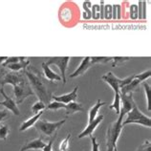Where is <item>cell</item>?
Here are the masks:
<instances>
[{
	"label": "cell",
	"instance_id": "f1b7e54d",
	"mask_svg": "<svg viewBox=\"0 0 151 151\" xmlns=\"http://www.w3.org/2000/svg\"><path fill=\"white\" fill-rule=\"evenodd\" d=\"M70 139H71V133H69L68 135H67V137L65 139H63L60 144H59V146H58L59 151H67L68 150L69 145H70Z\"/></svg>",
	"mask_w": 151,
	"mask_h": 151
},
{
	"label": "cell",
	"instance_id": "4fadbf2b",
	"mask_svg": "<svg viewBox=\"0 0 151 151\" xmlns=\"http://www.w3.org/2000/svg\"><path fill=\"white\" fill-rule=\"evenodd\" d=\"M93 65L91 64V61H90V57H86L84 58L81 60V64L78 67V69L75 71L73 74L70 75V78H77V77H79V76H82L84 75L87 70H88L90 67H92Z\"/></svg>",
	"mask_w": 151,
	"mask_h": 151
},
{
	"label": "cell",
	"instance_id": "7c38bea8",
	"mask_svg": "<svg viewBox=\"0 0 151 151\" xmlns=\"http://www.w3.org/2000/svg\"><path fill=\"white\" fill-rule=\"evenodd\" d=\"M78 87H75L74 90L72 92H70L68 94L62 95V96H55V95H52V99L55 101H59L63 103V104H68L70 102L76 101L78 99Z\"/></svg>",
	"mask_w": 151,
	"mask_h": 151
},
{
	"label": "cell",
	"instance_id": "9a60e30c",
	"mask_svg": "<svg viewBox=\"0 0 151 151\" xmlns=\"http://www.w3.org/2000/svg\"><path fill=\"white\" fill-rule=\"evenodd\" d=\"M42 69H43V73H44V76L47 79H49L51 81H62L61 77L58 74H57L55 72H54L53 70L49 68V66L46 64L45 62L42 63Z\"/></svg>",
	"mask_w": 151,
	"mask_h": 151
},
{
	"label": "cell",
	"instance_id": "74e56055",
	"mask_svg": "<svg viewBox=\"0 0 151 151\" xmlns=\"http://www.w3.org/2000/svg\"><path fill=\"white\" fill-rule=\"evenodd\" d=\"M7 117H8L7 110H0V122L5 120Z\"/></svg>",
	"mask_w": 151,
	"mask_h": 151
},
{
	"label": "cell",
	"instance_id": "8fae6325",
	"mask_svg": "<svg viewBox=\"0 0 151 151\" xmlns=\"http://www.w3.org/2000/svg\"><path fill=\"white\" fill-rule=\"evenodd\" d=\"M102 120H103L102 115H99V116H97V118L95 119V120L91 122V124H88V125L86 126V128L78 135V139H82L84 137H91L93 135L94 131L96 130V128L98 127V125L102 122Z\"/></svg>",
	"mask_w": 151,
	"mask_h": 151
},
{
	"label": "cell",
	"instance_id": "83f0119b",
	"mask_svg": "<svg viewBox=\"0 0 151 151\" xmlns=\"http://www.w3.org/2000/svg\"><path fill=\"white\" fill-rule=\"evenodd\" d=\"M65 107H66V104H63V103L59 102V101H54L48 103V105L46 106V109L57 111V110H59V109H61V108H64L65 109Z\"/></svg>",
	"mask_w": 151,
	"mask_h": 151
},
{
	"label": "cell",
	"instance_id": "4316f807",
	"mask_svg": "<svg viewBox=\"0 0 151 151\" xmlns=\"http://www.w3.org/2000/svg\"><path fill=\"white\" fill-rule=\"evenodd\" d=\"M91 15H92V18L95 20H98V19L101 18V6L100 4H94L91 8Z\"/></svg>",
	"mask_w": 151,
	"mask_h": 151
},
{
	"label": "cell",
	"instance_id": "30bf717a",
	"mask_svg": "<svg viewBox=\"0 0 151 151\" xmlns=\"http://www.w3.org/2000/svg\"><path fill=\"white\" fill-rule=\"evenodd\" d=\"M0 93H1V95L4 97V99H5V100L2 101L1 106L6 107V109L10 110L11 112H13V114L17 115V116H19V115H20V111H19V109H18L17 104L15 103V101L13 100V99H12L11 97H9L5 93V91H4V87H1V88H0Z\"/></svg>",
	"mask_w": 151,
	"mask_h": 151
},
{
	"label": "cell",
	"instance_id": "60d3db41",
	"mask_svg": "<svg viewBox=\"0 0 151 151\" xmlns=\"http://www.w3.org/2000/svg\"><path fill=\"white\" fill-rule=\"evenodd\" d=\"M2 104V101H0V105H1Z\"/></svg>",
	"mask_w": 151,
	"mask_h": 151
},
{
	"label": "cell",
	"instance_id": "6da1fadb",
	"mask_svg": "<svg viewBox=\"0 0 151 151\" xmlns=\"http://www.w3.org/2000/svg\"><path fill=\"white\" fill-rule=\"evenodd\" d=\"M23 74L26 75L28 81H29L28 82H29L33 92L37 96L38 101H42L45 104L49 103L50 100L52 99V95L48 91L47 85L45 81H43L41 75H39L40 73L37 72V71L33 72L32 70L25 69L23 70Z\"/></svg>",
	"mask_w": 151,
	"mask_h": 151
},
{
	"label": "cell",
	"instance_id": "d4e9b609",
	"mask_svg": "<svg viewBox=\"0 0 151 151\" xmlns=\"http://www.w3.org/2000/svg\"><path fill=\"white\" fill-rule=\"evenodd\" d=\"M110 60H112V58H108V57H93L90 58V61L91 64L95 65V64H99V63H107Z\"/></svg>",
	"mask_w": 151,
	"mask_h": 151
},
{
	"label": "cell",
	"instance_id": "44dd1931",
	"mask_svg": "<svg viewBox=\"0 0 151 151\" xmlns=\"http://www.w3.org/2000/svg\"><path fill=\"white\" fill-rule=\"evenodd\" d=\"M110 109H115V112L117 115H120V111H121V97H120V93H115V97H114V101L113 103L109 106Z\"/></svg>",
	"mask_w": 151,
	"mask_h": 151
},
{
	"label": "cell",
	"instance_id": "277c9868",
	"mask_svg": "<svg viewBox=\"0 0 151 151\" xmlns=\"http://www.w3.org/2000/svg\"><path fill=\"white\" fill-rule=\"evenodd\" d=\"M66 120H61L58 122H51L48 121H37L35 122V129L40 134L44 135L46 137H54L57 135L58 130L65 124Z\"/></svg>",
	"mask_w": 151,
	"mask_h": 151
},
{
	"label": "cell",
	"instance_id": "d6986e66",
	"mask_svg": "<svg viewBox=\"0 0 151 151\" xmlns=\"http://www.w3.org/2000/svg\"><path fill=\"white\" fill-rule=\"evenodd\" d=\"M104 104H106V103L101 101V100H98L97 101V103L92 107V108L89 110V112H88V124H91V122H92L95 120V119L97 118V115H98L99 110H100L101 107L102 105H104Z\"/></svg>",
	"mask_w": 151,
	"mask_h": 151
},
{
	"label": "cell",
	"instance_id": "ac0fdd59",
	"mask_svg": "<svg viewBox=\"0 0 151 151\" xmlns=\"http://www.w3.org/2000/svg\"><path fill=\"white\" fill-rule=\"evenodd\" d=\"M65 110H66V116H72L75 113L83 111V107L81 103L73 101V102L68 103V104H66Z\"/></svg>",
	"mask_w": 151,
	"mask_h": 151
},
{
	"label": "cell",
	"instance_id": "e575fe53",
	"mask_svg": "<svg viewBox=\"0 0 151 151\" xmlns=\"http://www.w3.org/2000/svg\"><path fill=\"white\" fill-rule=\"evenodd\" d=\"M150 76H151V72H150V70H147V71H145V72L144 73H142V74H139V75H136V78L140 81L142 83L144 82L146 78H150Z\"/></svg>",
	"mask_w": 151,
	"mask_h": 151
},
{
	"label": "cell",
	"instance_id": "d590c367",
	"mask_svg": "<svg viewBox=\"0 0 151 151\" xmlns=\"http://www.w3.org/2000/svg\"><path fill=\"white\" fill-rule=\"evenodd\" d=\"M138 151H151V145L149 141H145L140 147H139Z\"/></svg>",
	"mask_w": 151,
	"mask_h": 151
},
{
	"label": "cell",
	"instance_id": "f546056e",
	"mask_svg": "<svg viewBox=\"0 0 151 151\" xmlns=\"http://www.w3.org/2000/svg\"><path fill=\"white\" fill-rule=\"evenodd\" d=\"M129 17L132 20H136L139 18V10L137 4H132L129 7Z\"/></svg>",
	"mask_w": 151,
	"mask_h": 151
},
{
	"label": "cell",
	"instance_id": "4dcf8cb0",
	"mask_svg": "<svg viewBox=\"0 0 151 151\" xmlns=\"http://www.w3.org/2000/svg\"><path fill=\"white\" fill-rule=\"evenodd\" d=\"M130 59L129 57H114L112 58V60H113V67H117V66H120L122 64H124V62L128 61Z\"/></svg>",
	"mask_w": 151,
	"mask_h": 151
},
{
	"label": "cell",
	"instance_id": "5bb4252c",
	"mask_svg": "<svg viewBox=\"0 0 151 151\" xmlns=\"http://www.w3.org/2000/svg\"><path fill=\"white\" fill-rule=\"evenodd\" d=\"M45 145H46V142H43L41 138H37V139H35V140L27 142L26 144L21 147L20 151H27V150H31V149H34V150L43 149Z\"/></svg>",
	"mask_w": 151,
	"mask_h": 151
},
{
	"label": "cell",
	"instance_id": "ab89813d",
	"mask_svg": "<svg viewBox=\"0 0 151 151\" xmlns=\"http://www.w3.org/2000/svg\"><path fill=\"white\" fill-rule=\"evenodd\" d=\"M122 18V6L118 5L117 7V19Z\"/></svg>",
	"mask_w": 151,
	"mask_h": 151
},
{
	"label": "cell",
	"instance_id": "ffe728a7",
	"mask_svg": "<svg viewBox=\"0 0 151 151\" xmlns=\"http://www.w3.org/2000/svg\"><path fill=\"white\" fill-rule=\"evenodd\" d=\"M30 60L29 59H25V60H20L17 63H14V64H11V65H8L7 68H9L11 71L13 72H19L21 70H25L27 66L30 65Z\"/></svg>",
	"mask_w": 151,
	"mask_h": 151
},
{
	"label": "cell",
	"instance_id": "603a6c76",
	"mask_svg": "<svg viewBox=\"0 0 151 151\" xmlns=\"http://www.w3.org/2000/svg\"><path fill=\"white\" fill-rule=\"evenodd\" d=\"M9 133H10V126L9 125L6 124H0V140L6 141Z\"/></svg>",
	"mask_w": 151,
	"mask_h": 151
},
{
	"label": "cell",
	"instance_id": "7a4b0ae2",
	"mask_svg": "<svg viewBox=\"0 0 151 151\" xmlns=\"http://www.w3.org/2000/svg\"><path fill=\"white\" fill-rule=\"evenodd\" d=\"M124 116L119 115L116 122H112L106 131V151H118L117 142L122 131V122Z\"/></svg>",
	"mask_w": 151,
	"mask_h": 151
},
{
	"label": "cell",
	"instance_id": "7402d4cb",
	"mask_svg": "<svg viewBox=\"0 0 151 151\" xmlns=\"http://www.w3.org/2000/svg\"><path fill=\"white\" fill-rule=\"evenodd\" d=\"M82 7H83V14H82V17L83 19L85 20H88V19L92 18V15H91V8H92V3L90 1H84L82 4Z\"/></svg>",
	"mask_w": 151,
	"mask_h": 151
},
{
	"label": "cell",
	"instance_id": "ba28073f",
	"mask_svg": "<svg viewBox=\"0 0 151 151\" xmlns=\"http://www.w3.org/2000/svg\"><path fill=\"white\" fill-rule=\"evenodd\" d=\"M121 97V111L120 115L125 116L127 113H129L132 110L133 106L135 104L134 99H133V93L130 94H120Z\"/></svg>",
	"mask_w": 151,
	"mask_h": 151
},
{
	"label": "cell",
	"instance_id": "8d00e7d4",
	"mask_svg": "<svg viewBox=\"0 0 151 151\" xmlns=\"http://www.w3.org/2000/svg\"><path fill=\"white\" fill-rule=\"evenodd\" d=\"M91 142H92V151H100V144L97 142V139L91 136Z\"/></svg>",
	"mask_w": 151,
	"mask_h": 151
},
{
	"label": "cell",
	"instance_id": "cb8c5ba5",
	"mask_svg": "<svg viewBox=\"0 0 151 151\" xmlns=\"http://www.w3.org/2000/svg\"><path fill=\"white\" fill-rule=\"evenodd\" d=\"M44 109H46V104L40 101H35L33 104V106H32V111H33V113L35 115L38 114L39 112H42Z\"/></svg>",
	"mask_w": 151,
	"mask_h": 151
},
{
	"label": "cell",
	"instance_id": "e0dca14e",
	"mask_svg": "<svg viewBox=\"0 0 151 151\" xmlns=\"http://www.w3.org/2000/svg\"><path fill=\"white\" fill-rule=\"evenodd\" d=\"M42 114H43V111H42V112H39V113L37 114V115H35L34 117L29 118L27 121L23 122L22 124H21V125H20V128H19V131H21V132H23V131H26V130L29 129L30 127H32L33 125H35V122H37L39 120V118L41 117V115H42Z\"/></svg>",
	"mask_w": 151,
	"mask_h": 151
},
{
	"label": "cell",
	"instance_id": "2e32d148",
	"mask_svg": "<svg viewBox=\"0 0 151 151\" xmlns=\"http://www.w3.org/2000/svg\"><path fill=\"white\" fill-rule=\"evenodd\" d=\"M141 81L136 78V75H135V78L132 81H131L129 84H127L125 86H124L122 88L120 89V94H130L133 93L134 91H136L138 89L139 85L141 84Z\"/></svg>",
	"mask_w": 151,
	"mask_h": 151
},
{
	"label": "cell",
	"instance_id": "1f68e13d",
	"mask_svg": "<svg viewBox=\"0 0 151 151\" xmlns=\"http://www.w3.org/2000/svg\"><path fill=\"white\" fill-rule=\"evenodd\" d=\"M142 87L145 89V99H146V105H147V109L150 111V107H149V95H150V84L147 82L144 81L142 82Z\"/></svg>",
	"mask_w": 151,
	"mask_h": 151
},
{
	"label": "cell",
	"instance_id": "484cf974",
	"mask_svg": "<svg viewBox=\"0 0 151 151\" xmlns=\"http://www.w3.org/2000/svg\"><path fill=\"white\" fill-rule=\"evenodd\" d=\"M139 10V19H145L146 18V2L140 1L138 5Z\"/></svg>",
	"mask_w": 151,
	"mask_h": 151
},
{
	"label": "cell",
	"instance_id": "9c48e42d",
	"mask_svg": "<svg viewBox=\"0 0 151 151\" xmlns=\"http://www.w3.org/2000/svg\"><path fill=\"white\" fill-rule=\"evenodd\" d=\"M24 77L23 75L20 73H17V72H11V73H7L4 75V77L0 78V84L1 87H4L6 84H11V85H17L18 83H20Z\"/></svg>",
	"mask_w": 151,
	"mask_h": 151
},
{
	"label": "cell",
	"instance_id": "8992f818",
	"mask_svg": "<svg viewBox=\"0 0 151 151\" xmlns=\"http://www.w3.org/2000/svg\"><path fill=\"white\" fill-rule=\"evenodd\" d=\"M13 87H14V94L15 98V103L17 104H20L22 101H24L26 98L30 97L34 94L29 82L25 81V79H23L20 83H18V84Z\"/></svg>",
	"mask_w": 151,
	"mask_h": 151
},
{
	"label": "cell",
	"instance_id": "f35d334b",
	"mask_svg": "<svg viewBox=\"0 0 151 151\" xmlns=\"http://www.w3.org/2000/svg\"><path fill=\"white\" fill-rule=\"evenodd\" d=\"M117 7L118 5H112V19H117Z\"/></svg>",
	"mask_w": 151,
	"mask_h": 151
},
{
	"label": "cell",
	"instance_id": "5b68a950",
	"mask_svg": "<svg viewBox=\"0 0 151 151\" xmlns=\"http://www.w3.org/2000/svg\"><path fill=\"white\" fill-rule=\"evenodd\" d=\"M134 78H135V75H132L128 78L121 79V78H117L112 72H108L104 76H102L101 79L103 81H105L107 84H109L111 86V88L114 90L115 93H120V89L122 88L124 86L129 84V83L134 79Z\"/></svg>",
	"mask_w": 151,
	"mask_h": 151
},
{
	"label": "cell",
	"instance_id": "52a82bcc",
	"mask_svg": "<svg viewBox=\"0 0 151 151\" xmlns=\"http://www.w3.org/2000/svg\"><path fill=\"white\" fill-rule=\"evenodd\" d=\"M70 61V58L69 57H55V58H49V59L47 60V62H45L47 65H55L58 66L59 70H60V73H61V78H62V81L63 83H66V70L68 68V63Z\"/></svg>",
	"mask_w": 151,
	"mask_h": 151
},
{
	"label": "cell",
	"instance_id": "836d02e7",
	"mask_svg": "<svg viewBox=\"0 0 151 151\" xmlns=\"http://www.w3.org/2000/svg\"><path fill=\"white\" fill-rule=\"evenodd\" d=\"M21 57H12V58H7L6 60L2 63L3 67H7L8 65L14 64V63H17L18 61H20Z\"/></svg>",
	"mask_w": 151,
	"mask_h": 151
},
{
	"label": "cell",
	"instance_id": "d6a6232c",
	"mask_svg": "<svg viewBox=\"0 0 151 151\" xmlns=\"http://www.w3.org/2000/svg\"><path fill=\"white\" fill-rule=\"evenodd\" d=\"M103 18L112 19V5H104V11H103Z\"/></svg>",
	"mask_w": 151,
	"mask_h": 151
},
{
	"label": "cell",
	"instance_id": "3957f363",
	"mask_svg": "<svg viewBox=\"0 0 151 151\" xmlns=\"http://www.w3.org/2000/svg\"><path fill=\"white\" fill-rule=\"evenodd\" d=\"M127 114H128V116H127L126 120L124 122H122V126H124L126 124H140V125L147 127V128H150V126H151L150 117L142 114L141 112V110L137 107L136 103L134 104L132 110Z\"/></svg>",
	"mask_w": 151,
	"mask_h": 151
}]
</instances>
